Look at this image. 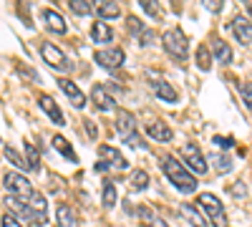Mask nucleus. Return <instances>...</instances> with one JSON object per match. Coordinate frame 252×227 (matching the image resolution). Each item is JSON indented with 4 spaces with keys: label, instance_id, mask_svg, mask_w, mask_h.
<instances>
[{
    "label": "nucleus",
    "instance_id": "f257e3e1",
    "mask_svg": "<svg viewBox=\"0 0 252 227\" xmlns=\"http://www.w3.org/2000/svg\"><path fill=\"white\" fill-rule=\"evenodd\" d=\"M161 169H164L166 177L172 179V184H174L179 192L192 195L197 190V179L192 177V172H187V167H184L182 162H177L174 157H164L161 159Z\"/></svg>",
    "mask_w": 252,
    "mask_h": 227
},
{
    "label": "nucleus",
    "instance_id": "f03ea898",
    "mask_svg": "<svg viewBox=\"0 0 252 227\" xmlns=\"http://www.w3.org/2000/svg\"><path fill=\"white\" fill-rule=\"evenodd\" d=\"M161 43H164V51L169 53L174 61H179V64H184L187 56H189V40L187 35L182 33V28H169L164 35H161Z\"/></svg>",
    "mask_w": 252,
    "mask_h": 227
},
{
    "label": "nucleus",
    "instance_id": "7ed1b4c3",
    "mask_svg": "<svg viewBox=\"0 0 252 227\" xmlns=\"http://www.w3.org/2000/svg\"><path fill=\"white\" fill-rule=\"evenodd\" d=\"M199 207L207 212V217L212 220L215 227H227V215H224V204L212 195V192H202L199 195Z\"/></svg>",
    "mask_w": 252,
    "mask_h": 227
},
{
    "label": "nucleus",
    "instance_id": "20e7f679",
    "mask_svg": "<svg viewBox=\"0 0 252 227\" xmlns=\"http://www.w3.org/2000/svg\"><path fill=\"white\" fill-rule=\"evenodd\" d=\"M116 131H119V136L126 144H129V147H141V141L136 136V121H134V116L126 111V109H119L116 111Z\"/></svg>",
    "mask_w": 252,
    "mask_h": 227
},
{
    "label": "nucleus",
    "instance_id": "39448f33",
    "mask_svg": "<svg viewBox=\"0 0 252 227\" xmlns=\"http://www.w3.org/2000/svg\"><path fill=\"white\" fill-rule=\"evenodd\" d=\"M3 184H5V190L10 192V197H15V199H28L35 190H33V184L20 174V172H8L5 177H3Z\"/></svg>",
    "mask_w": 252,
    "mask_h": 227
},
{
    "label": "nucleus",
    "instance_id": "423d86ee",
    "mask_svg": "<svg viewBox=\"0 0 252 227\" xmlns=\"http://www.w3.org/2000/svg\"><path fill=\"white\" fill-rule=\"evenodd\" d=\"M40 56H43V61L56 71H68L71 68L68 56L63 53L58 46H53V43H40Z\"/></svg>",
    "mask_w": 252,
    "mask_h": 227
},
{
    "label": "nucleus",
    "instance_id": "0eeeda50",
    "mask_svg": "<svg viewBox=\"0 0 252 227\" xmlns=\"http://www.w3.org/2000/svg\"><path fill=\"white\" fill-rule=\"evenodd\" d=\"M5 204L13 210V212H18V215H23L31 225H46V215H40V212H35V210H31V204H26L23 199H15V197H5Z\"/></svg>",
    "mask_w": 252,
    "mask_h": 227
},
{
    "label": "nucleus",
    "instance_id": "6e6552de",
    "mask_svg": "<svg viewBox=\"0 0 252 227\" xmlns=\"http://www.w3.org/2000/svg\"><path fill=\"white\" fill-rule=\"evenodd\" d=\"M182 157L187 162V167L192 169L194 174H204L207 172V162H204V157H202L197 144H184V147H182Z\"/></svg>",
    "mask_w": 252,
    "mask_h": 227
},
{
    "label": "nucleus",
    "instance_id": "1a4fd4ad",
    "mask_svg": "<svg viewBox=\"0 0 252 227\" xmlns=\"http://www.w3.org/2000/svg\"><path fill=\"white\" fill-rule=\"evenodd\" d=\"M94 61H96L98 66L114 71V68H119L124 64V51L121 48H101V51L94 53Z\"/></svg>",
    "mask_w": 252,
    "mask_h": 227
},
{
    "label": "nucleus",
    "instance_id": "9d476101",
    "mask_svg": "<svg viewBox=\"0 0 252 227\" xmlns=\"http://www.w3.org/2000/svg\"><path fill=\"white\" fill-rule=\"evenodd\" d=\"M58 86H61V91H63V94L68 96V101H71V104H73L76 109H83V106H86V96L81 94V89L73 84L71 78H58Z\"/></svg>",
    "mask_w": 252,
    "mask_h": 227
},
{
    "label": "nucleus",
    "instance_id": "9b49d317",
    "mask_svg": "<svg viewBox=\"0 0 252 227\" xmlns=\"http://www.w3.org/2000/svg\"><path fill=\"white\" fill-rule=\"evenodd\" d=\"M229 28H232V33H235V38L240 40V43H250L252 40V23L245 18V15H235L232 18V23H229Z\"/></svg>",
    "mask_w": 252,
    "mask_h": 227
},
{
    "label": "nucleus",
    "instance_id": "f8f14e48",
    "mask_svg": "<svg viewBox=\"0 0 252 227\" xmlns=\"http://www.w3.org/2000/svg\"><path fill=\"white\" fill-rule=\"evenodd\" d=\"M91 98H94V104H96L101 111H111V109L116 106L114 96L106 91V86H103V84H96V86L91 89Z\"/></svg>",
    "mask_w": 252,
    "mask_h": 227
},
{
    "label": "nucleus",
    "instance_id": "ddd939ff",
    "mask_svg": "<svg viewBox=\"0 0 252 227\" xmlns=\"http://www.w3.org/2000/svg\"><path fill=\"white\" fill-rule=\"evenodd\" d=\"M98 152H101V157H103V162H106V164L114 162V167H116V169H126V167H129V162L124 159V154H121L119 149L109 147V144H101Z\"/></svg>",
    "mask_w": 252,
    "mask_h": 227
},
{
    "label": "nucleus",
    "instance_id": "4468645a",
    "mask_svg": "<svg viewBox=\"0 0 252 227\" xmlns=\"http://www.w3.org/2000/svg\"><path fill=\"white\" fill-rule=\"evenodd\" d=\"M38 104H40V109H43L48 116H51V121L56 124V127H63V114H61V109H58V104L48 96V94H43L38 98Z\"/></svg>",
    "mask_w": 252,
    "mask_h": 227
},
{
    "label": "nucleus",
    "instance_id": "2eb2a0df",
    "mask_svg": "<svg viewBox=\"0 0 252 227\" xmlns=\"http://www.w3.org/2000/svg\"><path fill=\"white\" fill-rule=\"evenodd\" d=\"M152 91L161 98V101H169V104H174V101L179 98V94H177V89L172 86V84H166V81H152Z\"/></svg>",
    "mask_w": 252,
    "mask_h": 227
},
{
    "label": "nucleus",
    "instance_id": "dca6fc26",
    "mask_svg": "<svg viewBox=\"0 0 252 227\" xmlns=\"http://www.w3.org/2000/svg\"><path fill=\"white\" fill-rule=\"evenodd\" d=\"M43 20H46V26H48V31H53V33H66L68 28H66V20L61 18V13H56V10H51V8H46L43 10Z\"/></svg>",
    "mask_w": 252,
    "mask_h": 227
},
{
    "label": "nucleus",
    "instance_id": "f3484780",
    "mask_svg": "<svg viewBox=\"0 0 252 227\" xmlns=\"http://www.w3.org/2000/svg\"><path fill=\"white\" fill-rule=\"evenodd\" d=\"M56 220H58V227H78V215L68 207V204H58Z\"/></svg>",
    "mask_w": 252,
    "mask_h": 227
},
{
    "label": "nucleus",
    "instance_id": "a211bd4d",
    "mask_svg": "<svg viewBox=\"0 0 252 227\" xmlns=\"http://www.w3.org/2000/svg\"><path fill=\"white\" fill-rule=\"evenodd\" d=\"M212 53H215V58L220 61V64H232V48H229L222 38H212Z\"/></svg>",
    "mask_w": 252,
    "mask_h": 227
},
{
    "label": "nucleus",
    "instance_id": "6ab92c4d",
    "mask_svg": "<svg viewBox=\"0 0 252 227\" xmlns=\"http://www.w3.org/2000/svg\"><path fill=\"white\" fill-rule=\"evenodd\" d=\"M91 38H94V43H111L114 31H111L106 23H101V20H96V23L91 26Z\"/></svg>",
    "mask_w": 252,
    "mask_h": 227
},
{
    "label": "nucleus",
    "instance_id": "aec40b11",
    "mask_svg": "<svg viewBox=\"0 0 252 227\" xmlns=\"http://www.w3.org/2000/svg\"><path fill=\"white\" fill-rule=\"evenodd\" d=\"M146 134H149L152 139H157V141H169V139H172V129L166 127L164 121H154V124H149V127H146Z\"/></svg>",
    "mask_w": 252,
    "mask_h": 227
},
{
    "label": "nucleus",
    "instance_id": "412c9836",
    "mask_svg": "<svg viewBox=\"0 0 252 227\" xmlns=\"http://www.w3.org/2000/svg\"><path fill=\"white\" fill-rule=\"evenodd\" d=\"M179 212H182V217H184L189 225H192V227H207V220L192 207V204H187V202H184L182 207H179Z\"/></svg>",
    "mask_w": 252,
    "mask_h": 227
},
{
    "label": "nucleus",
    "instance_id": "4be33fe9",
    "mask_svg": "<svg viewBox=\"0 0 252 227\" xmlns=\"http://www.w3.org/2000/svg\"><path fill=\"white\" fill-rule=\"evenodd\" d=\"M51 141H53V147H56V149H58V152H61L63 157H66V159H71L73 164H78V157H76V152H73V147H71V144H68L66 139H63L61 134H56V136H53Z\"/></svg>",
    "mask_w": 252,
    "mask_h": 227
},
{
    "label": "nucleus",
    "instance_id": "5701e85b",
    "mask_svg": "<svg viewBox=\"0 0 252 227\" xmlns=\"http://www.w3.org/2000/svg\"><path fill=\"white\" fill-rule=\"evenodd\" d=\"M139 217H141V222L146 225V227H169L166 225L154 210H149V207H139Z\"/></svg>",
    "mask_w": 252,
    "mask_h": 227
},
{
    "label": "nucleus",
    "instance_id": "b1692460",
    "mask_svg": "<svg viewBox=\"0 0 252 227\" xmlns=\"http://www.w3.org/2000/svg\"><path fill=\"white\" fill-rule=\"evenodd\" d=\"M146 184H149V174H146L144 169H136L129 179V190L131 192H144L146 190Z\"/></svg>",
    "mask_w": 252,
    "mask_h": 227
},
{
    "label": "nucleus",
    "instance_id": "393cba45",
    "mask_svg": "<svg viewBox=\"0 0 252 227\" xmlns=\"http://www.w3.org/2000/svg\"><path fill=\"white\" fill-rule=\"evenodd\" d=\"M96 13L101 18H119L121 15V8L116 3H109V0H101V3H96Z\"/></svg>",
    "mask_w": 252,
    "mask_h": 227
},
{
    "label": "nucleus",
    "instance_id": "a878e982",
    "mask_svg": "<svg viewBox=\"0 0 252 227\" xmlns=\"http://www.w3.org/2000/svg\"><path fill=\"white\" fill-rule=\"evenodd\" d=\"M116 204V184L103 182V207H114Z\"/></svg>",
    "mask_w": 252,
    "mask_h": 227
},
{
    "label": "nucleus",
    "instance_id": "bb28decb",
    "mask_svg": "<svg viewBox=\"0 0 252 227\" xmlns=\"http://www.w3.org/2000/svg\"><path fill=\"white\" fill-rule=\"evenodd\" d=\"M26 162H28V167H31V172H35V169L40 167V162H38V149L33 147L31 141H26Z\"/></svg>",
    "mask_w": 252,
    "mask_h": 227
},
{
    "label": "nucleus",
    "instance_id": "cd10ccee",
    "mask_svg": "<svg viewBox=\"0 0 252 227\" xmlns=\"http://www.w3.org/2000/svg\"><path fill=\"white\" fill-rule=\"evenodd\" d=\"M5 159L13 162L18 169H31V167H28V162H26V157H20V154H18L15 149H10V147H5Z\"/></svg>",
    "mask_w": 252,
    "mask_h": 227
},
{
    "label": "nucleus",
    "instance_id": "c85d7f7f",
    "mask_svg": "<svg viewBox=\"0 0 252 227\" xmlns=\"http://www.w3.org/2000/svg\"><path fill=\"white\" fill-rule=\"evenodd\" d=\"M209 64H212V56H209V46H199V48H197V66H199L202 71H207Z\"/></svg>",
    "mask_w": 252,
    "mask_h": 227
},
{
    "label": "nucleus",
    "instance_id": "c756f323",
    "mask_svg": "<svg viewBox=\"0 0 252 227\" xmlns=\"http://www.w3.org/2000/svg\"><path fill=\"white\" fill-rule=\"evenodd\" d=\"M71 10L76 13V15H89L91 13V3H86V0H71Z\"/></svg>",
    "mask_w": 252,
    "mask_h": 227
},
{
    "label": "nucleus",
    "instance_id": "7c9ffc66",
    "mask_svg": "<svg viewBox=\"0 0 252 227\" xmlns=\"http://www.w3.org/2000/svg\"><path fill=\"white\" fill-rule=\"evenodd\" d=\"M212 162H215V167H217V172H227L229 167H232V162H229L224 154H212Z\"/></svg>",
    "mask_w": 252,
    "mask_h": 227
},
{
    "label": "nucleus",
    "instance_id": "2f4dec72",
    "mask_svg": "<svg viewBox=\"0 0 252 227\" xmlns=\"http://www.w3.org/2000/svg\"><path fill=\"white\" fill-rule=\"evenodd\" d=\"M240 94H242L245 106H247V109H252V86H250V84H240Z\"/></svg>",
    "mask_w": 252,
    "mask_h": 227
},
{
    "label": "nucleus",
    "instance_id": "473e14b6",
    "mask_svg": "<svg viewBox=\"0 0 252 227\" xmlns=\"http://www.w3.org/2000/svg\"><path fill=\"white\" fill-rule=\"evenodd\" d=\"M141 8L149 13L152 18H161V10H159V5L157 3H149V0H141Z\"/></svg>",
    "mask_w": 252,
    "mask_h": 227
},
{
    "label": "nucleus",
    "instance_id": "72a5a7b5",
    "mask_svg": "<svg viewBox=\"0 0 252 227\" xmlns=\"http://www.w3.org/2000/svg\"><path fill=\"white\" fill-rule=\"evenodd\" d=\"M0 225H3V227H23V225H20V220L13 215V212H8V215H3V220H0Z\"/></svg>",
    "mask_w": 252,
    "mask_h": 227
},
{
    "label": "nucleus",
    "instance_id": "f704fd0d",
    "mask_svg": "<svg viewBox=\"0 0 252 227\" xmlns=\"http://www.w3.org/2000/svg\"><path fill=\"white\" fill-rule=\"evenodd\" d=\"M212 141H215V144H220L222 149H232V147H235V139H229V136H215Z\"/></svg>",
    "mask_w": 252,
    "mask_h": 227
},
{
    "label": "nucleus",
    "instance_id": "c9c22d12",
    "mask_svg": "<svg viewBox=\"0 0 252 227\" xmlns=\"http://www.w3.org/2000/svg\"><path fill=\"white\" fill-rule=\"evenodd\" d=\"M129 31H131V33H144V26H141V20H139V18L129 15Z\"/></svg>",
    "mask_w": 252,
    "mask_h": 227
},
{
    "label": "nucleus",
    "instance_id": "e433bc0d",
    "mask_svg": "<svg viewBox=\"0 0 252 227\" xmlns=\"http://www.w3.org/2000/svg\"><path fill=\"white\" fill-rule=\"evenodd\" d=\"M204 8H207V10H212V13H220V10H222V3H220V0H215V3H212V0H207Z\"/></svg>",
    "mask_w": 252,
    "mask_h": 227
},
{
    "label": "nucleus",
    "instance_id": "4c0bfd02",
    "mask_svg": "<svg viewBox=\"0 0 252 227\" xmlns=\"http://www.w3.org/2000/svg\"><path fill=\"white\" fill-rule=\"evenodd\" d=\"M83 124H86V131H89V136H91V139H96V134H98V131H96V124H94V121H83Z\"/></svg>",
    "mask_w": 252,
    "mask_h": 227
},
{
    "label": "nucleus",
    "instance_id": "58836bf2",
    "mask_svg": "<svg viewBox=\"0 0 252 227\" xmlns=\"http://www.w3.org/2000/svg\"><path fill=\"white\" fill-rule=\"evenodd\" d=\"M235 195H245V187H242V182H237V187H235Z\"/></svg>",
    "mask_w": 252,
    "mask_h": 227
},
{
    "label": "nucleus",
    "instance_id": "ea45409f",
    "mask_svg": "<svg viewBox=\"0 0 252 227\" xmlns=\"http://www.w3.org/2000/svg\"><path fill=\"white\" fill-rule=\"evenodd\" d=\"M247 13H250V18H252V3H250V5H247Z\"/></svg>",
    "mask_w": 252,
    "mask_h": 227
}]
</instances>
